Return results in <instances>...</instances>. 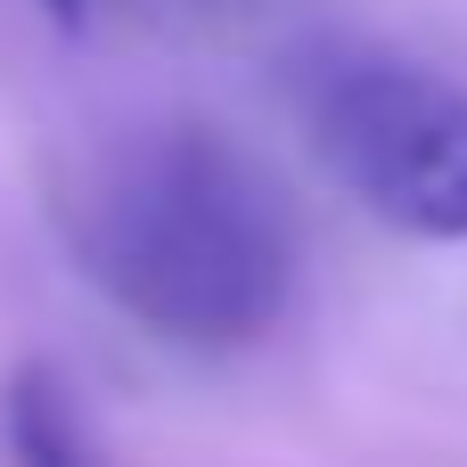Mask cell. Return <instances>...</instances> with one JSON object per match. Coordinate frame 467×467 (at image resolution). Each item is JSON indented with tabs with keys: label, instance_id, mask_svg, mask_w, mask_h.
<instances>
[{
	"label": "cell",
	"instance_id": "1",
	"mask_svg": "<svg viewBox=\"0 0 467 467\" xmlns=\"http://www.w3.org/2000/svg\"><path fill=\"white\" fill-rule=\"evenodd\" d=\"M82 279L181 353L263 345L296 304V213L271 172L205 123H131L99 140L57 197Z\"/></svg>",
	"mask_w": 467,
	"mask_h": 467
},
{
	"label": "cell",
	"instance_id": "2",
	"mask_svg": "<svg viewBox=\"0 0 467 467\" xmlns=\"http://www.w3.org/2000/svg\"><path fill=\"white\" fill-rule=\"evenodd\" d=\"M296 107L328 172L394 230L467 238V82L369 41H320L296 57Z\"/></svg>",
	"mask_w": 467,
	"mask_h": 467
},
{
	"label": "cell",
	"instance_id": "3",
	"mask_svg": "<svg viewBox=\"0 0 467 467\" xmlns=\"http://www.w3.org/2000/svg\"><path fill=\"white\" fill-rule=\"evenodd\" d=\"M0 451H8V467H99L66 386L49 369H16L8 378V394H0Z\"/></svg>",
	"mask_w": 467,
	"mask_h": 467
},
{
	"label": "cell",
	"instance_id": "4",
	"mask_svg": "<svg viewBox=\"0 0 467 467\" xmlns=\"http://www.w3.org/2000/svg\"><path fill=\"white\" fill-rule=\"evenodd\" d=\"M82 8H90V0H49V16H57V25H82Z\"/></svg>",
	"mask_w": 467,
	"mask_h": 467
}]
</instances>
